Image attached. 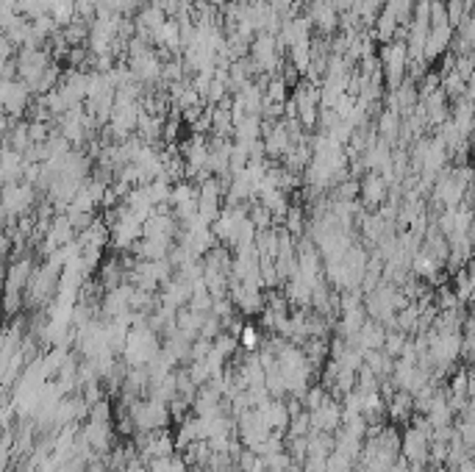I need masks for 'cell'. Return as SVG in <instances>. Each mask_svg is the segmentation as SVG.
<instances>
[{
  "mask_svg": "<svg viewBox=\"0 0 475 472\" xmlns=\"http://www.w3.org/2000/svg\"><path fill=\"white\" fill-rule=\"evenodd\" d=\"M395 28H398V20H395V14L386 9V11L378 17V36L381 39H389V36L395 33Z\"/></svg>",
  "mask_w": 475,
  "mask_h": 472,
  "instance_id": "obj_1",
  "label": "cell"
},
{
  "mask_svg": "<svg viewBox=\"0 0 475 472\" xmlns=\"http://www.w3.org/2000/svg\"><path fill=\"white\" fill-rule=\"evenodd\" d=\"M464 9H467V3H462V0H450L447 3V17H450L453 26H459L464 20Z\"/></svg>",
  "mask_w": 475,
  "mask_h": 472,
  "instance_id": "obj_2",
  "label": "cell"
}]
</instances>
